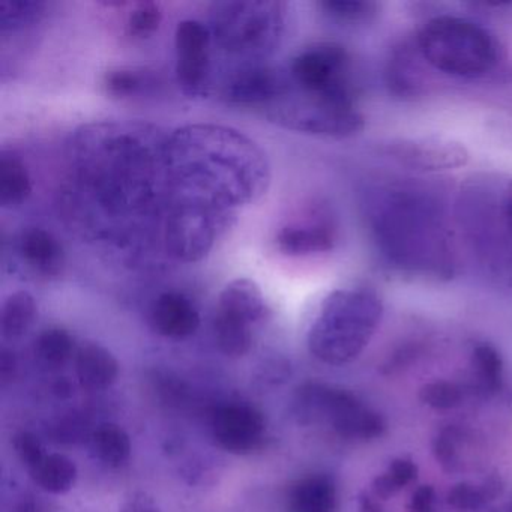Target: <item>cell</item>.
Listing matches in <instances>:
<instances>
[{"label": "cell", "instance_id": "5bb4252c", "mask_svg": "<svg viewBox=\"0 0 512 512\" xmlns=\"http://www.w3.org/2000/svg\"><path fill=\"white\" fill-rule=\"evenodd\" d=\"M337 242L338 224L328 209H319L308 220L281 227L275 236L277 250L287 257L329 253Z\"/></svg>", "mask_w": 512, "mask_h": 512}, {"label": "cell", "instance_id": "836d02e7", "mask_svg": "<svg viewBox=\"0 0 512 512\" xmlns=\"http://www.w3.org/2000/svg\"><path fill=\"white\" fill-rule=\"evenodd\" d=\"M319 7L326 16L343 25L371 22L379 11V5L364 0H325Z\"/></svg>", "mask_w": 512, "mask_h": 512}, {"label": "cell", "instance_id": "7a4b0ae2", "mask_svg": "<svg viewBox=\"0 0 512 512\" xmlns=\"http://www.w3.org/2000/svg\"><path fill=\"white\" fill-rule=\"evenodd\" d=\"M166 164L182 196L221 211L254 202L266 191L269 167L251 140L220 127L179 130L166 145Z\"/></svg>", "mask_w": 512, "mask_h": 512}, {"label": "cell", "instance_id": "83f0119b", "mask_svg": "<svg viewBox=\"0 0 512 512\" xmlns=\"http://www.w3.org/2000/svg\"><path fill=\"white\" fill-rule=\"evenodd\" d=\"M35 482L47 493L65 494L77 481V466L64 454H49L43 463L32 470Z\"/></svg>", "mask_w": 512, "mask_h": 512}, {"label": "cell", "instance_id": "f1b7e54d", "mask_svg": "<svg viewBox=\"0 0 512 512\" xmlns=\"http://www.w3.org/2000/svg\"><path fill=\"white\" fill-rule=\"evenodd\" d=\"M92 449L98 460L110 467H119L130 458L131 439L116 424H101L92 434Z\"/></svg>", "mask_w": 512, "mask_h": 512}, {"label": "cell", "instance_id": "4316f807", "mask_svg": "<svg viewBox=\"0 0 512 512\" xmlns=\"http://www.w3.org/2000/svg\"><path fill=\"white\" fill-rule=\"evenodd\" d=\"M157 85V77L142 68H113L103 77V86L107 95L118 100H130V98L151 94L152 89L157 88Z\"/></svg>", "mask_w": 512, "mask_h": 512}, {"label": "cell", "instance_id": "ac0fdd59", "mask_svg": "<svg viewBox=\"0 0 512 512\" xmlns=\"http://www.w3.org/2000/svg\"><path fill=\"white\" fill-rule=\"evenodd\" d=\"M76 373L83 388L103 391L118 379V359L101 344L86 341L76 353Z\"/></svg>", "mask_w": 512, "mask_h": 512}, {"label": "cell", "instance_id": "f35d334b", "mask_svg": "<svg viewBox=\"0 0 512 512\" xmlns=\"http://www.w3.org/2000/svg\"><path fill=\"white\" fill-rule=\"evenodd\" d=\"M14 370H16V358L7 349L2 350V356H0V376H2V380L7 382V380L13 379Z\"/></svg>", "mask_w": 512, "mask_h": 512}, {"label": "cell", "instance_id": "7402d4cb", "mask_svg": "<svg viewBox=\"0 0 512 512\" xmlns=\"http://www.w3.org/2000/svg\"><path fill=\"white\" fill-rule=\"evenodd\" d=\"M469 364L473 379L470 388L475 395L493 397L502 389L503 359L493 344L487 341L473 344Z\"/></svg>", "mask_w": 512, "mask_h": 512}, {"label": "cell", "instance_id": "5b68a950", "mask_svg": "<svg viewBox=\"0 0 512 512\" xmlns=\"http://www.w3.org/2000/svg\"><path fill=\"white\" fill-rule=\"evenodd\" d=\"M416 52L439 73L460 79L487 76L499 62V46L478 23L457 16H437L419 29Z\"/></svg>", "mask_w": 512, "mask_h": 512}, {"label": "cell", "instance_id": "6da1fadb", "mask_svg": "<svg viewBox=\"0 0 512 512\" xmlns=\"http://www.w3.org/2000/svg\"><path fill=\"white\" fill-rule=\"evenodd\" d=\"M364 218L379 259L400 277L425 283L452 280L460 268V233L442 194L413 179L374 182Z\"/></svg>", "mask_w": 512, "mask_h": 512}, {"label": "cell", "instance_id": "8992f818", "mask_svg": "<svg viewBox=\"0 0 512 512\" xmlns=\"http://www.w3.org/2000/svg\"><path fill=\"white\" fill-rule=\"evenodd\" d=\"M284 2H218L209 14L215 43L230 55L268 58L286 29Z\"/></svg>", "mask_w": 512, "mask_h": 512}, {"label": "cell", "instance_id": "9a60e30c", "mask_svg": "<svg viewBox=\"0 0 512 512\" xmlns=\"http://www.w3.org/2000/svg\"><path fill=\"white\" fill-rule=\"evenodd\" d=\"M389 154L398 163L422 172H445L464 166L469 160L466 148L436 137L407 139L389 145Z\"/></svg>", "mask_w": 512, "mask_h": 512}, {"label": "cell", "instance_id": "52a82bcc", "mask_svg": "<svg viewBox=\"0 0 512 512\" xmlns=\"http://www.w3.org/2000/svg\"><path fill=\"white\" fill-rule=\"evenodd\" d=\"M293 409L302 424L328 425L340 439L349 442H371L386 430L385 419L377 410L353 392L329 383H304L296 392Z\"/></svg>", "mask_w": 512, "mask_h": 512}, {"label": "cell", "instance_id": "484cf974", "mask_svg": "<svg viewBox=\"0 0 512 512\" xmlns=\"http://www.w3.org/2000/svg\"><path fill=\"white\" fill-rule=\"evenodd\" d=\"M214 334L218 349L230 358H241L253 347V325L224 311L215 313Z\"/></svg>", "mask_w": 512, "mask_h": 512}, {"label": "cell", "instance_id": "d590c367", "mask_svg": "<svg viewBox=\"0 0 512 512\" xmlns=\"http://www.w3.org/2000/svg\"><path fill=\"white\" fill-rule=\"evenodd\" d=\"M14 449L19 455L20 461L28 467L29 470H35L43 463L46 454H44L43 443L40 442L35 434L29 431H20L14 436Z\"/></svg>", "mask_w": 512, "mask_h": 512}, {"label": "cell", "instance_id": "74e56055", "mask_svg": "<svg viewBox=\"0 0 512 512\" xmlns=\"http://www.w3.org/2000/svg\"><path fill=\"white\" fill-rule=\"evenodd\" d=\"M121 512H161V509L154 497L143 491H136L122 503Z\"/></svg>", "mask_w": 512, "mask_h": 512}, {"label": "cell", "instance_id": "8d00e7d4", "mask_svg": "<svg viewBox=\"0 0 512 512\" xmlns=\"http://www.w3.org/2000/svg\"><path fill=\"white\" fill-rule=\"evenodd\" d=\"M409 512H437V494L431 485H421L410 497Z\"/></svg>", "mask_w": 512, "mask_h": 512}, {"label": "cell", "instance_id": "7bdbcfd3", "mask_svg": "<svg viewBox=\"0 0 512 512\" xmlns=\"http://www.w3.org/2000/svg\"><path fill=\"white\" fill-rule=\"evenodd\" d=\"M494 512H512V502H509L508 505L505 506V508L499 509V511Z\"/></svg>", "mask_w": 512, "mask_h": 512}, {"label": "cell", "instance_id": "e575fe53", "mask_svg": "<svg viewBox=\"0 0 512 512\" xmlns=\"http://www.w3.org/2000/svg\"><path fill=\"white\" fill-rule=\"evenodd\" d=\"M163 22V10L157 2H139L128 14L127 34L137 40L152 37Z\"/></svg>", "mask_w": 512, "mask_h": 512}, {"label": "cell", "instance_id": "ffe728a7", "mask_svg": "<svg viewBox=\"0 0 512 512\" xmlns=\"http://www.w3.org/2000/svg\"><path fill=\"white\" fill-rule=\"evenodd\" d=\"M217 310L241 317L251 325L265 319L269 314L262 289L250 278L230 281L218 296Z\"/></svg>", "mask_w": 512, "mask_h": 512}, {"label": "cell", "instance_id": "ab89813d", "mask_svg": "<svg viewBox=\"0 0 512 512\" xmlns=\"http://www.w3.org/2000/svg\"><path fill=\"white\" fill-rule=\"evenodd\" d=\"M359 512H383L382 506L376 502V497L373 494L362 493L358 499Z\"/></svg>", "mask_w": 512, "mask_h": 512}, {"label": "cell", "instance_id": "3957f363", "mask_svg": "<svg viewBox=\"0 0 512 512\" xmlns=\"http://www.w3.org/2000/svg\"><path fill=\"white\" fill-rule=\"evenodd\" d=\"M461 244L490 283L512 290V176L467 181L455 203Z\"/></svg>", "mask_w": 512, "mask_h": 512}, {"label": "cell", "instance_id": "4fadbf2b", "mask_svg": "<svg viewBox=\"0 0 512 512\" xmlns=\"http://www.w3.org/2000/svg\"><path fill=\"white\" fill-rule=\"evenodd\" d=\"M212 431L221 448L232 454L247 455L262 445L266 421L263 413L250 404H224L212 416Z\"/></svg>", "mask_w": 512, "mask_h": 512}, {"label": "cell", "instance_id": "603a6c76", "mask_svg": "<svg viewBox=\"0 0 512 512\" xmlns=\"http://www.w3.org/2000/svg\"><path fill=\"white\" fill-rule=\"evenodd\" d=\"M32 194V179L19 157L8 152L0 155V205L13 209L23 205Z\"/></svg>", "mask_w": 512, "mask_h": 512}, {"label": "cell", "instance_id": "e0dca14e", "mask_svg": "<svg viewBox=\"0 0 512 512\" xmlns=\"http://www.w3.org/2000/svg\"><path fill=\"white\" fill-rule=\"evenodd\" d=\"M20 259L43 277H58L64 269L65 253L61 242L43 227H26L17 238Z\"/></svg>", "mask_w": 512, "mask_h": 512}, {"label": "cell", "instance_id": "d6986e66", "mask_svg": "<svg viewBox=\"0 0 512 512\" xmlns=\"http://www.w3.org/2000/svg\"><path fill=\"white\" fill-rule=\"evenodd\" d=\"M338 505L337 484L323 473L298 479L287 497L289 512H338Z\"/></svg>", "mask_w": 512, "mask_h": 512}, {"label": "cell", "instance_id": "1f68e13d", "mask_svg": "<svg viewBox=\"0 0 512 512\" xmlns=\"http://www.w3.org/2000/svg\"><path fill=\"white\" fill-rule=\"evenodd\" d=\"M47 5L35 0H4L0 4V32H16L43 19Z\"/></svg>", "mask_w": 512, "mask_h": 512}, {"label": "cell", "instance_id": "ba28073f", "mask_svg": "<svg viewBox=\"0 0 512 512\" xmlns=\"http://www.w3.org/2000/svg\"><path fill=\"white\" fill-rule=\"evenodd\" d=\"M286 130L326 139H347L364 130L365 118L358 100L290 91L266 113Z\"/></svg>", "mask_w": 512, "mask_h": 512}, {"label": "cell", "instance_id": "60d3db41", "mask_svg": "<svg viewBox=\"0 0 512 512\" xmlns=\"http://www.w3.org/2000/svg\"><path fill=\"white\" fill-rule=\"evenodd\" d=\"M53 391H55V394L58 395V397L62 398L70 397V395L73 394L71 383L65 379L58 380V382L55 383V386H53Z\"/></svg>", "mask_w": 512, "mask_h": 512}, {"label": "cell", "instance_id": "9c48e42d", "mask_svg": "<svg viewBox=\"0 0 512 512\" xmlns=\"http://www.w3.org/2000/svg\"><path fill=\"white\" fill-rule=\"evenodd\" d=\"M289 80L296 91L358 100L352 59L341 44L317 43L301 50L290 61Z\"/></svg>", "mask_w": 512, "mask_h": 512}, {"label": "cell", "instance_id": "f546056e", "mask_svg": "<svg viewBox=\"0 0 512 512\" xmlns=\"http://www.w3.org/2000/svg\"><path fill=\"white\" fill-rule=\"evenodd\" d=\"M418 478V466L410 457L394 458L385 470L373 479L371 490L376 499H389Z\"/></svg>", "mask_w": 512, "mask_h": 512}, {"label": "cell", "instance_id": "d4e9b609", "mask_svg": "<svg viewBox=\"0 0 512 512\" xmlns=\"http://www.w3.org/2000/svg\"><path fill=\"white\" fill-rule=\"evenodd\" d=\"M38 317V304L34 296L26 290L11 293L0 311V329L5 340L23 337L34 325Z\"/></svg>", "mask_w": 512, "mask_h": 512}, {"label": "cell", "instance_id": "44dd1931", "mask_svg": "<svg viewBox=\"0 0 512 512\" xmlns=\"http://www.w3.org/2000/svg\"><path fill=\"white\" fill-rule=\"evenodd\" d=\"M475 437L463 425L449 424L437 430L433 439V454L446 472L466 469L473 454Z\"/></svg>", "mask_w": 512, "mask_h": 512}, {"label": "cell", "instance_id": "2e32d148", "mask_svg": "<svg viewBox=\"0 0 512 512\" xmlns=\"http://www.w3.org/2000/svg\"><path fill=\"white\" fill-rule=\"evenodd\" d=\"M151 323L163 337L182 340L196 334L200 314L184 293L166 292L161 293L152 305Z\"/></svg>", "mask_w": 512, "mask_h": 512}, {"label": "cell", "instance_id": "d6a6232c", "mask_svg": "<svg viewBox=\"0 0 512 512\" xmlns=\"http://www.w3.org/2000/svg\"><path fill=\"white\" fill-rule=\"evenodd\" d=\"M74 352V338L67 329L53 326L38 335L35 353L44 364L61 367Z\"/></svg>", "mask_w": 512, "mask_h": 512}, {"label": "cell", "instance_id": "cb8c5ba5", "mask_svg": "<svg viewBox=\"0 0 512 512\" xmlns=\"http://www.w3.org/2000/svg\"><path fill=\"white\" fill-rule=\"evenodd\" d=\"M503 488L505 484L500 476H488L479 482H458L449 490L446 502L455 511H479L494 502L503 493Z\"/></svg>", "mask_w": 512, "mask_h": 512}, {"label": "cell", "instance_id": "4dcf8cb0", "mask_svg": "<svg viewBox=\"0 0 512 512\" xmlns=\"http://www.w3.org/2000/svg\"><path fill=\"white\" fill-rule=\"evenodd\" d=\"M470 395H475L470 385L452 380H434L419 389V400L434 410L457 409Z\"/></svg>", "mask_w": 512, "mask_h": 512}, {"label": "cell", "instance_id": "277c9868", "mask_svg": "<svg viewBox=\"0 0 512 512\" xmlns=\"http://www.w3.org/2000/svg\"><path fill=\"white\" fill-rule=\"evenodd\" d=\"M382 317V298L371 287L334 290L323 299L308 331V349L325 364H349L370 344Z\"/></svg>", "mask_w": 512, "mask_h": 512}, {"label": "cell", "instance_id": "7c38bea8", "mask_svg": "<svg viewBox=\"0 0 512 512\" xmlns=\"http://www.w3.org/2000/svg\"><path fill=\"white\" fill-rule=\"evenodd\" d=\"M289 91V76H283L268 65L248 64L227 77L221 98L232 106L269 109Z\"/></svg>", "mask_w": 512, "mask_h": 512}, {"label": "cell", "instance_id": "8fae6325", "mask_svg": "<svg viewBox=\"0 0 512 512\" xmlns=\"http://www.w3.org/2000/svg\"><path fill=\"white\" fill-rule=\"evenodd\" d=\"M212 40L211 29L200 20H182L176 26V80L188 98L206 97L211 88Z\"/></svg>", "mask_w": 512, "mask_h": 512}, {"label": "cell", "instance_id": "30bf717a", "mask_svg": "<svg viewBox=\"0 0 512 512\" xmlns=\"http://www.w3.org/2000/svg\"><path fill=\"white\" fill-rule=\"evenodd\" d=\"M230 211L178 199L166 221L167 251L181 262H199L208 256L215 241L229 226Z\"/></svg>", "mask_w": 512, "mask_h": 512}, {"label": "cell", "instance_id": "b9f144b4", "mask_svg": "<svg viewBox=\"0 0 512 512\" xmlns=\"http://www.w3.org/2000/svg\"><path fill=\"white\" fill-rule=\"evenodd\" d=\"M14 512H41V509L40 506L37 505V503L28 500V502L20 503V505L17 506L16 509H14Z\"/></svg>", "mask_w": 512, "mask_h": 512}]
</instances>
